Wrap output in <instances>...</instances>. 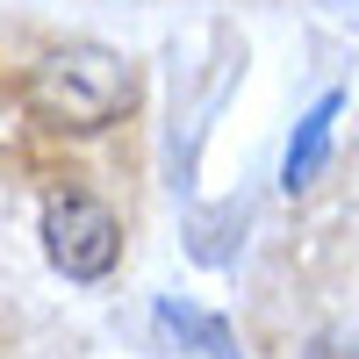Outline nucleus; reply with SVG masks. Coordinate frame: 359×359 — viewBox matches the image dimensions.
Returning a JSON list of instances; mask_svg holds the SVG:
<instances>
[{
    "mask_svg": "<svg viewBox=\"0 0 359 359\" xmlns=\"http://www.w3.org/2000/svg\"><path fill=\"white\" fill-rule=\"evenodd\" d=\"M338 94H323L309 115H302V130H294V144H287V158H280V187L287 194H302L309 180L323 172V158H331V123H338Z\"/></svg>",
    "mask_w": 359,
    "mask_h": 359,
    "instance_id": "nucleus-3",
    "label": "nucleus"
},
{
    "mask_svg": "<svg viewBox=\"0 0 359 359\" xmlns=\"http://www.w3.org/2000/svg\"><path fill=\"white\" fill-rule=\"evenodd\" d=\"M302 359H359V338H345V331H316Z\"/></svg>",
    "mask_w": 359,
    "mask_h": 359,
    "instance_id": "nucleus-5",
    "label": "nucleus"
},
{
    "mask_svg": "<svg viewBox=\"0 0 359 359\" xmlns=\"http://www.w3.org/2000/svg\"><path fill=\"white\" fill-rule=\"evenodd\" d=\"M223 230H245V201H230L223 216H201V230H194V259L201 266H223L230 259V237Z\"/></svg>",
    "mask_w": 359,
    "mask_h": 359,
    "instance_id": "nucleus-4",
    "label": "nucleus"
},
{
    "mask_svg": "<svg viewBox=\"0 0 359 359\" xmlns=\"http://www.w3.org/2000/svg\"><path fill=\"white\" fill-rule=\"evenodd\" d=\"M137 101V72L123 50L108 43H65L50 50L36 72H29V108H36V123L50 130H108L115 115Z\"/></svg>",
    "mask_w": 359,
    "mask_h": 359,
    "instance_id": "nucleus-1",
    "label": "nucleus"
},
{
    "mask_svg": "<svg viewBox=\"0 0 359 359\" xmlns=\"http://www.w3.org/2000/svg\"><path fill=\"white\" fill-rule=\"evenodd\" d=\"M43 259L65 280H108L123 259V223L94 194H50L43 201Z\"/></svg>",
    "mask_w": 359,
    "mask_h": 359,
    "instance_id": "nucleus-2",
    "label": "nucleus"
}]
</instances>
